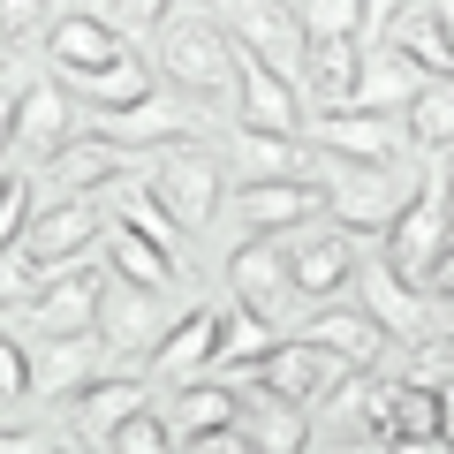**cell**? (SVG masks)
<instances>
[{"mask_svg": "<svg viewBox=\"0 0 454 454\" xmlns=\"http://www.w3.org/2000/svg\"><path fill=\"white\" fill-rule=\"evenodd\" d=\"M235 38L220 31V16H167L152 31V76H167L175 91H190L197 106H235Z\"/></svg>", "mask_w": 454, "mask_h": 454, "instance_id": "1", "label": "cell"}, {"mask_svg": "<svg viewBox=\"0 0 454 454\" xmlns=\"http://www.w3.org/2000/svg\"><path fill=\"white\" fill-rule=\"evenodd\" d=\"M348 288H356V303L379 318V333L409 340V348H417V340H447V325H454V310L432 303L417 280H402L379 250H356V280H348Z\"/></svg>", "mask_w": 454, "mask_h": 454, "instance_id": "2", "label": "cell"}, {"mask_svg": "<svg viewBox=\"0 0 454 454\" xmlns=\"http://www.w3.org/2000/svg\"><path fill=\"white\" fill-rule=\"evenodd\" d=\"M417 197V182H402L394 167H356V160H333L325 152V220L340 235H387L402 220V205Z\"/></svg>", "mask_w": 454, "mask_h": 454, "instance_id": "3", "label": "cell"}, {"mask_svg": "<svg viewBox=\"0 0 454 454\" xmlns=\"http://www.w3.org/2000/svg\"><path fill=\"white\" fill-rule=\"evenodd\" d=\"M167 303H160V288H137V280H121V273H106V295H98V348H106V372H145L152 364V348L167 340Z\"/></svg>", "mask_w": 454, "mask_h": 454, "instance_id": "4", "label": "cell"}, {"mask_svg": "<svg viewBox=\"0 0 454 454\" xmlns=\"http://www.w3.org/2000/svg\"><path fill=\"white\" fill-rule=\"evenodd\" d=\"M220 190H227L220 160H212L205 145H167V152H152V167H145V197L182 227V235H197V227L220 212Z\"/></svg>", "mask_w": 454, "mask_h": 454, "instance_id": "5", "label": "cell"}, {"mask_svg": "<svg viewBox=\"0 0 454 454\" xmlns=\"http://www.w3.org/2000/svg\"><path fill=\"white\" fill-rule=\"evenodd\" d=\"M220 8V31L235 38V46L250 53V61H265L273 76H303V8L295 0H212Z\"/></svg>", "mask_w": 454, "mask_h": 454, "instance_id": "6", "label": "cell"}, {"mask_svg": "<svg viewBox=\"0 0 454 454\" xmlns=\"http://www.w3.org/2000/svg\"><path fill=\"white\" fill-rule=\"evenodd\" d=\"M379 243H387L379 258H387L402 280H417V288H424V273L439 265V250L454 243V205H447V175H439V167L417 182V197L402 205V220H394Z\"/></svg>", "mask_w": 454, "mask_h": 454, "instance_id": "7", "label": "cell"}, {"mask_svg": "<svg viewBox=\"0 0 454 454\" xmlns=\"http://www.w3.org/2000/svg\"><path fill=\"white\" fill-rule=\"evenodd\" d=\"M98 235H106L98 197H46V205L31 212V227H23V250H31L46 273H61V265H76Z\"/></svg>", "mask_w": 454, "mask_h": 454, "instance_id": "8", "label": "cell"}, {"mask_svg": "<svg viewBox=\"0 0 454 454\" xmlns=\"http://www.w3.org/2000/svg\"><path fill=\"white\" fill-rule=\"evenodd\" d=\"M288 340L318 348L333 372H379V348H387V333H379V318L364 303H325L318 318H303Z\"/></svg>", "mask_w": 454, "mask_h": 454, "instance_id": "9", "label": "cell"}, {"mask_svg": "<svg viewBox=\"0 0 454 454\" xmlns=\"http://www.w3.org/2000/svg\"><path fill=\"white\" fill-rule=\"evenodd\" d=\"M303 137L318 152H333V160H356V167H394L409 145L402 114H310Z\"/></svg>", "mask_w": 454, "mask_h": 454, "instance_id": "10", "label": "cell"}, {"mask_svg": "<svg viewBox=\"0 0 454 454\" xmlns=\"http://www.w3.org/2000/svg\"><path fill=\"white\" fill-rule=\"evenodd\" d=\"M288 280L303 303H333L356 280V235H340L333 220H310V235L288 243Z\"/></svg>", "mask_w": 454, "mask_h": 454, "instance_id": "11", "label": "cell"}, {"mask_svg": "<svg viewBox=\"0 0 454 454\" xmlns=\"http://www.w3.org/2000/svg\"><path fill=\"white\" fill-rule=\"evenodd\" d=\"M288 295H295L288 243H280V235H243V250L227 258V303H235V310H258V318H280Z\"/></svg>", "mask_w": 454, "mask_h": 454, "instance_id": "12", "label": "cell"}, {"mask_svg": "<svg viewBox=\"0 0 454 454\" xmlns=\"http://www.w3.org/2000/svg\"><path fill=\"white\" fill-rule=\"evenodd\" d=\"M243 53V46H235ZM303 91H295L288 76H273L265 61H250L243 53V68H235V129H265V137H303Z\"/></svg>", "mask_w": 454, "mask_h": 454, "instance_id": "13", "label": "cell"}, {"mask_svg": "<svg viewBox=\"0 0 454 454\" xmlns=\"http://www.w3.org/2000/svg\"><path fill=\"white\" fill-rule=\"evenodd\" d=\"M76 137H83V98H68L61 83H46V76L23 83V98H16V152L23 160L46 167L53 152L76 145Z\"/></svg>", "mask_w": 454, "mask_h": 454, "instance_id": "14", "label": "cell"}, {"mask_svg": "<svg viewBox=\"0 0 454 454\" xmlns=\"http://www.w3.org/2000/svg\"><path fill=\"white\" fill-rule=\"evenodd\" d=\"M205 114L197 106H167L160 91L145 98V106H129V114H98V137L106 145H121V152H167V145H205Z\"/></svg>", "mask_w": 454, "mask_h": 454, "instance_id": "15", "label": "cell"}, {"mask_svg": "<svg viewBox=\"0 0 454 454\" xmlns=\"http://www.w3.org/2000/svg\"><path fill=\"white\" fill-rule=\"evenodd\" d=\"M121 53H137V46L114 31L106 16H83V8H76V16H53V23H46V61L61 68L68 83H83V76H98V68H114Z\"/></svg>", "mask_w": 454, "mask_h": 454, "instance_id": "16", "label": "cell"}, {"mask_svg": "<svg viewBox=\"0 0 454 454\" xmlns=\"http://www.w3.org/2000/svg\"><path fill=\"white\" fill-rule=\"evenodd\" d=\"M235 220L250 235H280V227L325 220V182H243L235 190Z\"/></svg>", "mask_w": 454, "mask_h": 454, "instance_id": "17", "label": "cell"}, {"mask_svg": "<svg viewBox=\"0 0 454 454\" xmlns=\"http://www.w3.org/2000/svg\"><path fill=\"white\" fill-rule=\"evenodd\" d=\"M98 295H106V273L98 265H61V273L46 280V295H38V310H31V325L46 340H61V333H91L98 325Z\"/></svg>", "mask_w": 454, "mask_h": 454, "instance_id": "18", "label": "cell"}, {"mask_svg": "<svg viewBox=\"0 0 454 454\" xmlns=\"http://www.w3.org/2000/svg\"><path fill=\"white\" fill-rule=\"evenodd\" d=\"M68 409H76V439L106 447V439L137 417V409H152V379H145V372H98Z\"/></svg>", "mask_w": 454, "mask_h": 454, "instance_id": "19", "label": "cell"}, {"mask_svg": "<svg viewBox=\"0 0 454 454\" xmlns=\"http://www.w3.org/2000/svg\"><path fill=\"white\" fill-rule=\"evenodd\" d=\"M129 160L137 152H121V145H106V137H76V145H61L46 160V197H98V190H114V182L129 175Z\"/></svg>", "mask_w": 454, "mask_h": 454, "instance_id": "20", "label": "cell"}, {"mask_svg": "<svg viewBox=\"0 0 454 454\" xmlns=\"http://www.w3.org/2000/svg\"><path fill=\"white\" fill-rule=\"evenodd\" d=\"M212 364H220V310H212V303H190L175 325H167V340L152 348V379L182 387V379H205Z\"/></svg>", "mask_w": 454, "mask_h": 454, "instance_id": "21", "label": "cell"}, {"mask_svg": "<svg viewBox=\"0 0 454 454\" xmlns=\"http://www.w3.org/2000/svg\"><path fill=\"white\" fill-rule=\"evenodd\" d=\"M243 379H250V394H273V402H288V409H310V402H318V394L333 387L340 372L318 356V348H303V340H280L273 356L250 364Z\"/></svg>", "mask_w": 454, "mask_h": 454, "instance_id": "22", "label": "cell"}, {"mask_svg": "<svg viewBox=\"0 0 454 454\" xmlns=\"http://www.w3.org/2000/svg\"><path fill=\"white\" fill-rule=\"evenodd\" d=\"M235 167H243V182H325V152L310 137L235 129Z\"/></svg>", "mask_w": 454, "mask_h": 454, "instance_id": "23", "label": "cell"}, {"mask_svg": "<svg viewBox=\"0 0 454 454\" xmlns=\"http://www.w3.org/2000/svg\"><path fill=\"white\" fill-rule=\"evenodd\" d=\"M167 432H175V447L182 439H205V432H227V424L243 417V387H235V379H182L175 394H167Z\"/></svg>", "mask_w": 454, "mask_h": 454, "instance_id": "24", "label": "cell"}, {"mask_svg": "<svg viewBox=\"0 0 454 454\" xmlns=\"http://www.w3.org/2000/svg\"><path fill=\"white\" fill-rule=\"evenodd\" d=\"M98 364H106L98 333H61V340H38V348H31V394H46V402H76V394L98 379Z\"/></svg>", "mask_w": 454, "mask_h": 454, "instance_id": "25", "label": "cell"}, {"mask_svg": "<svg viewBox=\"0 0 454 454\" xmlns=\"http://www.w3.org/2000/svg\"><path fill=\"white\" fill-rule=\"evenodd\" d=\"M356 76H364V46H303V114H348L356 106Z\"/></svg>", "mask_w": 454, "mask_h": 454, "instance_id": "26", "label": "cell"}, {"mask_svg": "<svg viewBox=\"0 0 454 454\" xmlns=\"http://www.w3.org/2000/svg\"><path fill=\"white\" fill-rule=\"evenodd\" d=\"M106 273L137 280V288H190V265H182L175 250H160L152 235L121 227V220H106Z\"/></svg>", "mask_w": 454, "mask_h": 454, "instance_id": "27", "label": "cell"}, {"mask_svg": "<svg viewBox=\"0 0 454 454\" xmlns=\"http://www.w3.org/2000/svg\"><path fill=\"white\" fill-rule=\"evenodd\" d=\"M379 46H394L409 68H417V76H439V83H454V38H447V23H439L432 8H417V0H409L402 16L387 23V38H379Z\"/></svg>", "mask_w": 454, "mask_h": 454, "instance_id": "28", "label": "cell"}, {"mask_svg": "<svg viewBox=\"0 0 454 454\" xmlns=\"http://www.w3.org/2000/svg\"><path fill=\"white\" fill-rule=\"evenodd\" d=\"M379 439H387V447H439V379H402V387H387V424H379Z\"/></svg>", "mask_w": 454, "mask_h": 454, "instance_id": "29", "label": "cell"}, {"mask_svg": "<svg viewBox=\"0 0 454 454\" xmlns=\"http://www.w3.org/2000/svg\"><path fill=\"white\" fill-rule=\"evenodd\" d=\"M235 432L250 439V454H303L310 447V409H288V402H273V394H250L243 387V417H235Z\"/></svg>", "mask_w": 454, "mask_h": 454, "instance_id": "30", "label": "cell"}, {"mask_svg": "<svg viewBox=\"0 0 454 454\" xmlns=\"http://www.w3.org/2000/svg\"><path fill=\"white\" fill-rule=\"evenodd\" d=\"M417 83L424 76L394 46H364V76H356V106H348V114H409Z\"/></svg>", "mask_w": 454, "mask_h": 454, "instance_id": "31", "label": "cell"}, {"mask_svg": "<svg viewBox=\"0 0 454 454\" xmlns=\"http://www.w3.org/2000/svg\"><path fill=\"white\" fill-rule=\"evenodd\" d=\"M273 348H280L273 318H258V310H235V303H227V310H220V364H212V379H243L250 364H265Z\"/></svg>", "mask_w": 454, "mask_h": 454, "instance_id": "32", "label": "cell"}, {"mask_svg": "<svg viewBox=\"0 0 454 454\" xmlns=\"http://www.w3.org/2000/svg\"><path fill=\"white\" fill-rule=\"evenodd\" d=\"M318 402H325V417H333L340 432L356 424V432L379 439V424H387V379H379V372H340L333 387L318 394Z\"/></svg>", "mask_w": 454, "mask_h": 454, "instance_id": "33", "label": "cell"}, {"mask_svg": "<svg viewBox=\"0 0 454 454\" xmlns=\"http://www.w3.org/2000/svg\"><path fill=\"white\" fill-rule=\"evenodd\" d=\"M76 98H83L91 114H129V106H145V98H152V61H145V53H121L114 68L83 76Z\"/></svg>", "mask_w": 454, "mask_h": 454, "instance_id": "34", "label": "cell"}, {"mask_svg": "<svg viewBox=\"0 0 454 454\" xmlns=\"http://www.w3.org/2000/svg\"><path fill=\"white\" fill-rule=\"evenodd\" d=\"M402 129H409V145H424V152H454V83L424 76L417 98H409V114H402Z\"/></svg>", "mask_w": 454, "mask_h": 454, "instance_id": "35", "label": "cell"}, {"mask_svg": "<svg viewBox=\"0 0 454 454\" xmlns=\"http://www.w3.org/2000/svg\"><path fill=\"white\" fill-rule=\"evenodd\" d=\"M46 280H53V273H46V265H38L23 243H8V250H0V310L31 318V310H38V295H46Z\"/></svg>", "mask_w": 454, "mask_h": 454, "instance_id": "36", "label": "cell"}, {"mask_svg": "<svg viewBox=\"0 0 454 454\" xmlns=\"http://www.w3.org/2000/svg\"><path fill=\"white\" fill-rule=\"evenodd\" d=\"M310 46H364V0H303Z\"/></svg>", "mask_w": 454, "mask_h": 454, "instance_id": "37", "label": "cell"}, {"mask_svg": "<svg viewBox=\"0 0 454 454\" xmlns=\"http://www.w3.org/2000/svg\"><path fill=\"white\" fill-rule=\"evenodd\" d=\"M31 212H38V190L16 175V167H0V250H8V243H23Z\"/></svg>", "mask_w": 454, "mask_h": 454, "instance_id": "38", "label": "cell"}, {"mask_svg": "<svg viewBox=\"0 0 454 454\" xmlns=\"http://www.w3.org/2000/svg\"><path fill=\"white\" fill-rule=\"evenodd\" d=\"M106 454H175V432H167L160 409H137V417L106 439Z\"/></svg>", "mask_w": 454, "mask_h": 454, "instance_id": "39", "label": "cell"}, {"mask_svg": "<svg viewBox=\"0 0 454 454\" xmlns=\"http://www.w3.org/2000/svg\"><path fill=\"white\" fill-rule=\"evenodd\" d=\"M114 220H121V227H137V235H152V243H160V250H175V258H182V227L167 220V212L152 205L145 190H137V197H121V212H114Z\"/></svg>", "mask_w": 454, "mask_h": 454, "instance_id": "40", "label": "cell"}, {"mask_svg": "<svg viewBox=\"0 0 454 454\" xmlns=\"http://www.w3.org/2000/svg\"><path fill=\"white\" fill-rule=\"evenodd\" d=\"M31 402V348L16 333H0V409Z\"/></svg>", "mask_w": 454, "mask_h": 454, "instance_id": "41", "label": "cell"}, {"mask_svg": "<svg viewBox=\"0 0 454 454\" xmlns=\"http://www.w3.org/2000/svg\"><path fill=\"white\" fill-rule=\"evenodd\" d=\"M167 16H175V0H106V23L121 38H129V31H160Z\"/></svg>", "mask_w": 454, "mask_h": 454, "instance_id": "42", "label": "cell"}, {"mask_svg": "<svg viewBox=\"0 0 454 454\" xmlns=\"http://www.w3.org/2000/svg\"><path fill=\"white\" fill-rule=\"evenodd\" d=\"M0 454H68V439L46 432V424H8L0 432Z\"/></svg>", "mask_w": 454, "mask_h": 454, "instance_id": "43", "label": "cell"}, {"mask_svg": "<svg viewBox=\"0 0 454 454\" xmlns=\"http://www.w3.org/2000/svg\"><path fill=\"white\" fill-rule=\"evenodd\" d=\"M46 23V0H0V38H31Z\"/></svg>", "mask_w": 454, "mask_h": 454, "instance_id": "44", "label": "cell"}, {"mask_svg": "<svg viewBox=\"0 0 454 454\" xmlns=\"http://www.w3.org/2000/svg\"><path fill=\"white\" fill-rule=\"evenodd\" d=\"M175 454H250V439L235 432V424H227V432H205V439H182Z\"/></svg>", "mask_w": 454, "mask_h": 454, "instance_id": "45", "label": "cell"}, {"mask_svg": "<svg viewBox=\"0 0 454 454\" xmlns=\"http://www.w3.org/2000/svg\"><path fill=\"white\" fill-rule=\"evenodd\" d=\"M424 295H432V303H447V310H454V243L439 250V265H432V273H424Z\"/></svg>", "mask_w": 454, "mask_h": 454, "instance_id": "46", "label": "cell"}, {"mask_svg": "<svg viewBox=\"0 0 454 454\" xmlns=\"http://www.w3.org/2000/svg\"><path fill=\"white\" fill-rule=\"evenodd\" d=\"M409 0H364V46H379V38H387V23L402 16Z\"/></svg>", "mask_w": 454, "mask_h": 454, "instance_id": "47", "label": "cell"}, {"mask_svg": "<svg viewBox=\"0 0 454 454\" xmlns=\"http://www.w3.org/2000/svg\"><path fill=\"white\" fill-rule=\"evenodd\" d=\"M16 98H23V83H0V160L16 152Z\"/></svg>", "mask_w": 454, "mask_h": 454, "instance_id": "48", "label": "cell"}, {"mask_svg": "<svg viewBox=\"0 0 454 454\" xmlns=\"http://www.w3.org/2000/svg\"><path fill=\"white\" fill-rule=\"evenodd\" d=\"M325 454H394V447H387V439H372V432H340Z\"/></svg>", "mask_w": 454, "mask_h": 454, "instance_id": "49", "label": "cell"}, {"mask_svg": "<svg viewBox=\"0 0 454 454\" xmlns=\"http://www.w3.org/2000/svg\"><path fill=\"white\" fill-rule=\"evenodd\" d=\"M439 447L454 454V379H439Z\"/></svg>", "mask_w": 454, "mask_h": 454, "instance_id": "50", "label": "cell"}, {"mask_svg": "<svg viewBox=\"0 0 454 454\" xmlns=\"http://www.w3.org/2000/svg\"><path fill=\"white\" fill-rule=\"evenodd\" d=\"M432 16L447 23V38H454V0H432Z\"/></svg>", "mask_w": 454, "mask_h": 454, "instance_id": "51", "label": "cell"}, {"mask_svg": "<svg viewBox=\"0 0 454 454\" xmlns=\"http://www.w3.org/2000/svg\"><path fill=\"white\" fill-rule=\"evenodd\" d=\"M439 175H447V205H454V152H447V167H439Z\"/></svg>", "mask_w": 454, "mask_h": 454, "instance_id": "52", "label": "cell"}, {"mask_svg": "<svg viewBox=\"0 0 454 454\" xmlns=\"http://www.w3.org/2000/svg\"><path fill=\"white\" fill-rule=\"evenodd\" d=\"M0 76H8V38H0Z\"/></svg>", "mask_w": 454, "mask_h": 454, "instance_id": "53", "label": "cell"}, {"mask_svg": "<svg viewBox=\"0 0 454 454\" xmlns=\"http://www.w3.org/2000/svg\"><path fill=\"white\" fill-rule=\"evenodd\" d=\"M439 348H447V356H454V325H447V340H439Z\"/></svg>", "mask_w": 454, "mask_h": 454, "instance_id": "54", "label": "cell"}]
</instances>
